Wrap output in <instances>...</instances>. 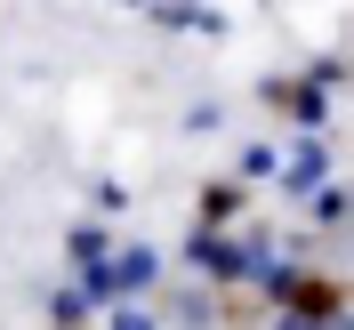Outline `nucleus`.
<instances>
[{"label":"nucleus","mask_w":354,"mask_h":330,"mask_svg":"<svg viewBox=\"0 0 354 330\" xmlns=\"http://www.w3.org/2000/svg\"><path fill=\"white\" fill-rule=\"evenodd\" d=\"M322 161H330V154H322V145H314V137H306V145H298V154H290V169H282V185H290V194H314V185H322Z\"/></svg>","instance_id":"nucleus-1"},{"label":"nucleus","mask_w":354,"mask_h":330,"mask_svg":"<svg viewBox=\"0 0 354 330\" xmlns=\"http://www.w3.org/2000/svg\"><path fill=\"white\" fill-rule=\"evenodd\" d=\"M73 258H88V266H105V234H97V226H81V234H73Z\"/></svg>","instance_id":"nucleus-2"},{"label":"nucleus","mask_w":354,"mask_h":330,"mask_svg":"<svg viewBox=\"0 0 354 330\" xmlns=\"http://www.w3.org/2000/svg\"><path fill=\"white\" fill-rule=\"evenodd\" d=\"M113 330H145V314H121V322H113Z\"/></svg>","instance_id":"nucleus-3"}]
</instances>
